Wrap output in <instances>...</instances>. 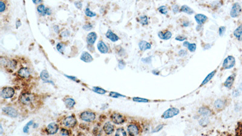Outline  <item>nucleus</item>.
Wrapping results in <instances>:
<instances>
[{
  "mask_svg": "<svg viewBox=\"0 0 242 136\" xmlns=\"http://www.w3.org/2000/svg\"><path fill=\"white\" fill-rule=\"evenodd\" d=\"M18 75L20 78H28L30 75V72L27 68H21L18 70Z\"/></svg>",
  "mask_w": 242,
  "mask_h": 136,
  "instance_id": "nucleus-17",
  "label": "nucleus"
},
{
  "mask_svg": "<svg viewBox=\"0 0 242 136\" xmlns=\"http://www.w3.org/2000/svg\"><path fill=\"white\" fill-rule=\"evenodd\" d=\"M35 97L33 94L30 93H25L19 97L20 102L24 105H29L33 103Z\"/></svg>",
  "mask_w": 242,
  "mask_h": 136,
  "instance_id": "nucleus-1",
  "label": "nucleus"
},
{
  "mask_svg": "<svg viewBox=\"0 0 242 136\" xmlns=\"http://www.w3.org/2000/svg\"><path fill=\"white\" fill-rule=\"evenodd\" d=\"M142 61L145 64H150L151 62V57H148L146 58H142Z\"/></svg>",
  "mask_w": 242,
  "mask_h": 136,
  "instance_id": "nucleus-45",
  "label": "nucleus"
},
{
  "mask_svg": "<svg viewBox=\"0 0 242 136\" xmlns=\"http://www.w3.org/2000/svg\"><path fill=\"white\" fill-rule=\"evenodd\" d=\"M187 39V37H185V36H182V35H179L178 36H177L176 38V40L179 41H183L184 40H185Z\"/></svg>",
  "mask_w": 242,
  "mask_h": 136,
  "instance_id": "nucleus-47",
  "label": "nucleus"
},
{
  "mask_svg": "<svg viewBox=\"0 0 242 136\" xmlns=\"http://www.w3.org/2000/svg\"><path fill=\"white\" fill-rule=\"evenodd\" d=\"M111 120L112 122L116 125H121L125 122L124 117L119 113H114L111 115Z\"/></svg>",
  "mask_w": 242,
  "mask_h": 136,
  "instance_id": "nucleus-8",
  "label": "nucleus"
},
{
  "mask_svg": "<svg viewBox=\"0 0 242 136\" xmlns=\"http://www.w3.org/2000/svg\"><path fill=\"white\" fill-rule=\"evenodd\" d=\"M194 18L197 23L199 25H202V24H203L208 19L207 16L203 14H197L196 15H195Z\"/></svg>",
  "mask_w": 242,
  "mask_h": 136,
  "instance_id": "nucleus-16",
  "label": "nucleus"
},
{
  "mask_svg": "<svg viewBox=\"0 0 242 136\" xmlns=\"http://www.w3.org/2000/svg\"><path fill=\"white\" fill-rule=\"evenodd\" d=\"M106 36L107 38H109L110 40H111L113 42H116L118 41L119 39V38L118 37V35H116L115 33H114L112 30H109L106 33Z\"/></svg>",
  "mask_w": 242,
  "mask_h": 136,
  "instance_id": "nucleus-23",
  "label": "nucleus"
},
{
  "mask_svg": "<svg viewBox=\"0 0 242 136\" xmlns=\"http://www.w3.org/2000/svg\"><path fill=\"white\" fill-rule=\"evenodd\" d=\"M56 48H57V50H58V51H59L60 53H62L64 52V50H65L66 46H65V45H64V44H62V43H58V44H57V45H56Z\"/></svg>",
  "mask_w": 242,
  "mask_h": 136,
  "instance_id": "nucleus-37",
  "label": "nucleus"
},
{
  "mask_svg": "<svg viewBox=\"0 0 242 136\" xmlns=\"http://www.w3.org/2000/svg\"><path fill=\"white\" fill-rule=\"evenodd\" d=\"M179 113H180V110L178 108L172 107V108L168 109L163 113V114L162 115V118H163L164 119L172 118L178 115L179 114Z\"/></svg>",
  "mask_w": 242,
  "mask_h": 136,
  "instance_id": "nucleus-2",
  "label": "nucleus"
},
{
  "mask_svg": "<svg viewBox=\"0 0 242 136\" xmlns=\"http://www.w3.org/2000/svg\"><path fill=\"white\" fill-rule=\"evenodd\" d=\"M16 27H17V28H18V27H19V26H20V25H21V22H20V21H19V20H18V21H16Z\"/></svg>",
  "mask_w": 242,
  "mask_h": 136,
  "instance_id": "nucleus-57",
  "label": "nucleus"
},
{
  "mask_svg": "<svg viewBox=\"0 0 242 136\" xmlns=\"http://www.w3.org/2000/svg\"><path fill=\"white\" fill-rule=\"evenodd\" d=\"M33 124V121H30L29 122H28V123L24 126V128H23V132H24V133H27L29 132L30 127Z\"/></svg>",
  "mask_w": 242,
  "mask_h": 136,
  "instance_id": "nucleus-38",
  "label": "nucleus"
},
{
  "mask_svg": "<svg viewBox=\"0 0 242 136\" xmlns=\"http://www.w3.org/2000/svg\"><path fill=\"white\" fill-rule=\"evenodd\" d=\"M46 14L48 15L51 14V10L49 8H46Z\"/></svg>",
  "mask_w": 242,
  "mask_h": 136,
  "instance_id": "nucleus-54",
  "label": "nucleus"
},
{
  "mask_svg": "<svg viewBox=\"0 0 242 136\" xmlns=\"http://www.w3.org/2000/svg\"><path fill=\"white\" fill-rule=\"evenodd\" d=\"M85 13L87 16H89V17H93L96 15V14L95 12H92L89 8H86V9L85 10Z\"/></svg>",
  "mask_w": 242,
  "mask_h": 136,
  "instance_id": "nucleus-39",
  "label": "nucleus"
},
{
  "mask_svg": "<svg viewBox=\"0 0 242 136\" xmlns=\"http://www.w3.org/2000/svg\"><path fill=\"white\" fill-rule=\"evenodd\" d=\"M110 96L114 98H118L120 97H123L125 98V96L123 95H122L121 94L118 93H116V92H110Z\"/></svg>",
  "mask_w": 242,
  "mask_h": 136,
  "instance_id": "nucleus-41",
  "label": "nucleus"
},
{
  "mask_svg": "<svg viewBox=\"0 0 242 136\" xmlns=\"http://www.w3.org/2000/svg\"><path fill=\"white\" fill-rule=\"evenodd\" d=\"M80 119L84 122H91L95 121L96 119V115L92 111H86L80 114Z\"/></svg>",
  "mask_w": 242,
  "mask_h": 136,
  "instance_id": "nucleus-3",
  "label": "nucleus"
},
{
  "mask_svg": "<svg viewBox=\"0 0 242 136\" xmlns=\"http://www.w3.org/2000/svg\"><path fill=\"white\" fill-rule=\"evenodd\" d=\"M103 130L107 135H110L115 131L114 125L110 122H107L104 124L103 127Z\"/></svg>",
  "mask_w": 242,
  "mask_h": 136,
  "instance_id": "nucleus-14",
  "label": "nucleus"
},
{
  "mask_svg": "<svg viewBox=\"0 0 242 136\" xmlns=\"http://www.w3.org/2000/svg\"><path fill=\"white\" fill-rule=\"evenodd\" d=\"M81 59L85 62H91L93 61V57L88 52L84 51L81 54Z\"/></svg>",
  "mask_w": 242,
  "mask_h": 136,
  "instance_id": "nucleus-20",
  "label": "nucleus"
},
{
  "mask_svg": "<svg viewBox=\"0 0 242 136\" xmlns=\"http://www.w3.org/2000/svg\"><path fill=\"white\" fill-rule=\"evenodd\" d=\"M189 44H190V42H189L188 41H185V42H183V45L184 47H188V45H189Z\"/></svg>",
  "mask_w": 242,
  "mask_h": 136,
  "instance_id": "nucleus-56",
  "label": "nucleus"
},
{
  "mask_svg": "<svg viewBox=\"0 0 242 136\" xmlns=\"http://www.w3.org/2000/svg\"><path fill=\"white\" fill-rule=\"evenodd\" d=\"M93 91L96 93L100 94V95H104L106 93V91L104 90L103 88H101L100 87H94L93 88Z\"/></svg>",
  "mask_w": 242,
  "mask_h": 136,
  "instance_id": "nucleus-34",
  "label": "nucleus"
},
{
  "mask_svg": "<svg viewBox=\"0 0 242 136\" xmlns=\"http://www.w3.org/2000/svg\"><path fill=\"white\" fill-rule=\"evenodd\" d=\"M65 105L68 108H72L75 105V101L72 98H67L64 101Z\"/></svg>",
  "mask_w": 242,
  "mask_h": 136,
  "instance_id": "nucleus-28",
  "label": "nucleus"
},
{
  "mask_svg": "<svg viewBox=\"0 0 242 136\" xmlns=\"http://www.w3.org/2000/svg\"><path fill=\"white\" fill-rule=\"evenodd\" d=\"M172 9H173V12L174 13H178L179 12V7L177 5H176H176H173L172 6Z\"/></svg>",
  "mask_w": 242,
  "mask_h": 136,
  "instance_id": "nucleus-46",
  "label": "nucleus"
},
{
  "mask_svg": "<svg viewBox=\"0 0 242 136\" xmlns=\"http://www.w3.org/2000/svg\"><path fill=\"white\" fill-rule=\"evenodd\" d=\"M133 101L136 102H139V103H146V102H150V101L148 99L140 98H133Z\"/></svg>",
  "mask_w": 242,
  "mask_h": 136,
  "instance_id": "nucleus-35",
  "label": "nucleus"
},
{
  "mask_svg": "<svg viewBox=\"0 0 242 136\" xmlns=\"http://www.w3.org/2000/svg\"><path fill=\"white\" fill-rule=\"evenodd\" d=\"M235 64L236 59L234 57H233V56H229L224 61L222 67L225 70L231 69L235 65Z\"/></svg>",
  "mask_w": 242,
  "mask_h": 136,
  "instance_id": "nucleus-5",
  "label": "nucleus"
},
{
  "mask_svg": "<svg viewBox=\"0 0 242 136\" xmlns=\"http://www.w3.org/2000/svg\"><path fill=\"white\" fill-rule=\"evenodd\" d=\"M216 71H217V70H214V71H212L211 73H210V74H208V76H207L205 78V79L203 81L202 84L200 85V87H202V86H203V85L207 84L208 82H209L212 79V78L214 77V76L215 74L216 73Z\"/></svg>",
  "mask_w": 242,
  "mask_h": 136,
  "instance_id": "nucleus-26",
  "label": "nucleus"
},
{
  "mask_svg": "<svg viewBox=\"0 0 242 136\" xmlns=\"http://www.w3.org/2000/svg\"><path fill=\"white\" fill-rule=\"evenodd\" d=\"M187 55V50H184V49L180 50L179 51V55L180 56H186Z\"/></svg>",
  "mask_w": 242,
  "mask_h": 136,
  "instance_id": "nucleus-48",
  "label": "nucleus"
},
{
  "mask_svg": "<svg viewBox=\"0 0 242 136\" xmlns=\"http://www.w3.org/2000/svg\"><path fill=\"white\" fill-rule=\"evenodd\" d=\"M139 47L140 50L145 51L146 50H149L151 47V45L150 43L145 41H141L139 43Z\"/></svg>",
  "mask_w": 242,
  "mask_h": 136,
  "instance_id": "nucleus-21",
  "label": "nucleus"
},
{
  "mask_svg": "<svg viewBox=\"0 0 242 136\" xmlns=\"http://www.w3.org/2000/svg\"><path fill=\"white\" fill-rule=\"evenodd\" d=\"M236 74H233L227 79V80L224 82V86L226 88L230 89L233 87L236 79Z\"/></svg>",
  "mask_w": 242,
  "mask_h": 136,
  "instance_id": "nucleus-15",
  "label": "nucleus"
},
{
  "mask_svg": "<svg viewBox=\"0 0 242 136\" xmlns=\"http://www.w3.org/2000/svg\"><path fill=\"white\" fill-rule=\"evenodd\" d=\"M40 78L41 79L44 81L45 82H51L52 85H54L53 82L52 81H49V79H50V76L49 74L48 73V71L45 70H42L40 74Z\"/></svg>",
  "mask_w": 242,
  "mask_h": 136,
  "instance_id": "nucleus-22",
  "label": "nucleus"
},
{
  "mask_svg": "<svg viewBox=\"0 0 242 136\" xmlns=\"http://www.w3.org/2000/svg\"><path fill=\"white\" fill-rule=\"evenodd\" d=\"M92 27H93V25L92 24H86V25H84L83 28L85 29L86 30H90L92 28Z\"/></svg>",
  "mask_w": 242,
  "mask_h": 136,
  "instance_id": "nucleus-50",
  "label": "nucleus"
},
{
  "mask_svg": "<svg viewBox=\"0 0 242 136\" xmlns=\"http://www.w3.org/2000/svg\"><path fill=\"white\" fill-rule=\"evenodd\" d=\"M242 11V8L238 2H236L232 7L230 12V15L232 18L237 17Z\"/></svg>",
  "mask_w": 242,
  "mask_h": 136,
  "instance_id": "nucleus-11",
  "label": "nucleus"
},
{
  "mask_svg": "<svg viewBox=\"0 0 242 136\" xmlns=\"http://www.w3.org/2000/svg\"><path fill=\"white\" fill-rule=\"evenodd\" d=\"M37 10L38 12L42 16H44L45 15H46V8L45 7V6L42 4L39 5L37 7Z\"/></svg>",
  "mask_w": 242,
  "mask_h": 136,
  "instance_id": "nucleus-32",
  "label": "nucleus"
},
{
  "mask_svg": "<svg viewBox=\"0 0 242 136\" xmlns=\"http://www.w3.org/2000/svg\"><path fill=\"white\" fill-rule=\"evenodd\" d=\"M97 39V35L95 32L90 33L87 36V41L89 44L93 45Z\"/></svg>",
  "mask_w": 242,
  "mask_h": 136,
  "instance_id": "nucleus-19",
  "label": "nucleus"
},
{
  "mask_svg": "<svg viewBox=\"0 0 242 136\" xmlns=\"http://www.w3.org/2000/svg\"><path fill=\"white\" fill-rule=\"evenodd\" d=\"M224 136V135H220V136Z\"/></svg>",
  "mask_w": 242,
  "mask_h": 136,
  "instance_id": "nucleus-59",
  "label": "nucleus"
},
{
  "mask_svg": "<svg viewBox=\"0 0 242 136\" xmlns=\"http://www.w3.org/2000/svg\"><path fill=\"white\" fill-rule=\"evenodd\" d=\"M98 49L102 53H107L109 51V48L103 41H99L98 43Z\"/></svg>",
  "mask_w": 242,
  "mask_h": 136,
  "instance_id": "nucleus-18",
  "label": "nucleus"
},
{
  "mask_svg": "<svg viewBox=\"0 0 242 136\" xmlns=\"http://www.w3.org/2000/svg\"><path fill=\"white\" fill-rule=\"evenodd\" d=\"M66 76L67 78H68L69 79H71V80H73V81H76V82L79 81L78 79L74 77V76H67V75H66Z\"/></svg>",
  "mask_w": 242,
  "mask_h": 136,
  "instance_id": "nucleus-53",
  "label": "nucleus"
},
{
  "mask_svg": "<svg viewBox=\"0 0 242 136\" xmlns=\"http://www.w3.org/2000/svg\"><path fill=\"white\" fill-rule=\"evenodd\" d=\"M226 32V28L224 26H221L219 29V33L220 36H223Z\"/></svg>",
  "mask_w": 242,
  "mask_h": 136,
  "instance_id": "nucleus-43",
  "label": "nucleus"
},
{
  "mask_svg": "<svg viewBox=\"0 0 242 136\" xmlns=\"http://www.w3.org/2000/svg\"><path fill=\"white\" fill-rule=\"evenodd\" d=\"M5 4H4L2 1H1V2H0V12H3L4 10H5Z\"/></svg>",
  "mask_w": 242,
  "mask_h": 136,
  "instance_id": "nucleus-51",
  "label": "nucleus"
},
{
  "mask_svg": "<svg viewBox=\"0 0 242 136\" xmlns=\"http://www.w3.org/2000/svg\"><path fill=\"white\" fill-rule=\"evenodd\" d=\"M198 113L202 117L208 118L213 114V111L208 107H202L199 109Z\"/></svg>",
  "mask_w": 242,
  "mask_h": 136,
  "instance_id": "nucleus-12",
  "label": "nucleus"
},
{
  "mask_svg": "<svg viewBox=\"0 0 242 136\" xmlns=\"http://www.w3.org/2000/svg\"><path fill=\"white\" fill-rule=\"evenodd\" d=\"M125 65H126V64H125V62L123 60L119 61L118 66H119V68L120 69H123V68L125 67Z\"/></svg>",
  "mask_w": 242,
  "mask_h": 136,
  "instance_id": "nucleus-49",
  "label": "nucleus"
},
{
  "mask_svg": "<svg viewBox=\"0 0 242 136\" xmlns=\"http://www.w3.org/2000/svg\"><path fill=\"white\" fill-rule=\"evenodd\" d=\"M188 49L191 51V52H194L196 51V44L194 43H192V44H189V45L187 47Z\"/></svg>",
  "mask_w": 242,
  "mask_h": 136,
  "instance_id": "nucleus-40",
  "label": "nucleus"
},
{
  "mask_svg": "<svg viewBox=\"0 0 242 136\" xmlns=\"http://www.w3.org/2000/svg\"><path fill=\"white\" fill-rule=\"evenodd\" d=\"M234 35L239 41H242V25L239 26L234 32Z\"/></svg>",
  "mask_w": 242,
  "mask_h": 136,
  "instance_id": "nucleus-27",
  "label": "nucleus"
},
{
  "mask_svg": "<svg viewBox=\"0 0 242 136\" xmlns=\"http://www.w3.org/2000/svg\"><path fill=\"white\" fill-rule=\"evenodd\" d=\"M33 2L35 4H39V3L42 2V1H36V0H35V1H33Z\"/></svg>",
  "mask_w": 242,
  "mask_h": 136,
  "instance_id": "nucleus-58",
  "label": "nucleus"
},
{
  "mask_svg": "<svg viewBox=\"0 0 242 136\" xmlns=\"http://www.w3.org/2000/svg\"></svg>",
  "mask_w": 242,
  "mask_h": 136,
  "instance_id": "nucleus-60",
  "label": "nucleus"
},
{
  "mask_svg": "<svg viewBox=\"0 0 242 136\" xmlns=\"http://www.w3.org/2000/svg\"><path fill=\"white\" fill-rule=\"evenodd\" d=\"M127 132L129 136H138L140 133V128L136 124L132 123L128 125Z\"/></svg>",
  "mask_w": 242,
  "mask_h": 136,
  "instance_id": "nucleus-4",
  "label": "nucleus"
},
{
  "mask_svg": "<svg viewBox=\"0 0 242 136\" xmlns=\"http://www.w3.org/2000/svg\"><path fill=\"white\" fill-rule=\"evenodd\" d=\"M199 123L200 125H201V126L203 127H207V126L209 124V123H210V120H209L208 118L203 117L202 118H201V119L199 120Z\"/></svg>",
  "mask_w": 242,
  "mask_h": 136,
  "instance_id": "nucleus-30",
  "label": "nucleus"
},
{
  "mask_svg": "<svg viewBox=\"0 0 242 136\" xmlns=\"http://www.w3.org/2000/svg\"><path fill=\"white\" fill-rule=\"evenodd\" d=\"M190 25V22H188V21H186V22H184L183 23V25L184 26V27H187V26H188Z\"/></svg>",
  "mask_w": 242,
  "mask_h": 136,
  "instance_id": "nucleus-55",
  "label": "nucleus"
},
{
  "mask_svg": "<svg viewBox=\"0 0 242 136\" xmlns=\"http://www.w3.org/2000/svg\"><path fill=\"white\" fill-rule=\"evenodd\" d=\"M60 134L62 136H69V135H70L69 131L66 130V129H65V128H63V129H62L61 130Z\"/></svg>",
  "mask_w": 242,
  "mask_h": 136,
  "instance_id": "nucleus-42",
  "label": "nucleus"
},
{
  "mask_svg": "<svg viewBox=\"0 0 242 136\" xmlns=\"http://www.w3.org/2000/svg\"><path fill=\"white\" fill-rule=\"evenodd\" d=\"M227 105V102L226 101L222 99H217L214 104V107L216 108V110L220 111L223 110Z\"/></svg>",
  "mask_w": 242,
  "mask_h": 136,
  "instance_id": "nucleus-13",
  "label": "nucleus"
},
{
  "mask_svg": "<svg viewBox=\"0 0 242 136\" xmlns=\"http://www.w3.org/2000/svg\"><path fill=\"white\" fill-rule=\"evenodd\" d=\"M15 95V90L12 87H5L1 92V96L5 99H10L13 96Z\"/></svg>",
  "mask_w": 242,
  "mask_h": 136,
  "instance_id": "nucleus-6",
  "label": "nucleus"
},
{
  "mask_svg": "<svg viewBox=\"0 0 242 136\" xmlns=\"http://www.w3.org/2000/svg\"><path fill=\"white\" fill-rule=\"evenodd\" d=\"M75 5H76V7L78 8H81V7H82V3H81V2H79V1H76V2H75Z\"/></svg>",
  "mask_w": 242,
  "mask_h": 136,
  "instance_id": "nucleus-52",
  "label": "nucleus"
},
{
  "mask_svg": "<svg viewBox=\"0 0 242 136\" xmlns=\"http://www.w3.org/2000/svg\"><path fill=\"white\" fill-rule=\"evenodd\" d=\"M163 127V125H159L157 127H156L153 131V133H157L160 131Z\"/></svg>",
  "mask_w": 242,
  "mask_h": 136,
  "instance_id": "nucleus-44",
  "label": "nucleus"
},
{
  "mask_svg": "<svg viewBox=\"0 0 242 136\" xmlns=\"http://www.w3.org/2000/svg\"><path fill=\"white\" fill-rule=\"evenodd\" d=\"M158 10L160 13H161L162 14H163V15L167 14L168 12V9L167 7L165 5H162V6L159 7L158 8Z\"/></svg>",
  "mask_w": 242,
  "mask_h": 136,
  "instance_id": "nucleus-36",
  "label": "nucleus"
},
{
  "mask_svg": "<svg viewBox=\"0 0 242 136\" xmlns=\"http://www.w3.org/2000/svg\"><path fill=\"white\" fill-rule=\"evenodd\" d=\"M76 123L77 121L76 118L73 116L66 117L63 120V125L67 128H73L76 125Z\"/></svg>",
  "mask_w": 242,
  "mask_h": 136,
  "instance_id": "nucleus-7",
  "label": "nucleus"
},
{
  "mask_svg": "<svg viewBox=\"0 0 242 136\" xmlns=\"http://www.w3.org/2000/svg\"><path fill=\"white\" fill-rule=\"evenodd\" d=\"M180 11L183 12L184 13H186L187 14H189V15H191V14L194 13V10L187 5H182L180 8Z\"/></svg>",
  "mask_w": 242,
  "mask_h": 136,
  "instance_id": "nucleus-29",
  "label": "nucleus"
},
{
  "mask_svg": "<svg viewBox=\"0 0 242 136\" xmlns=\"http://www.w3.org/2000/svg\"><path fill=\"white\" fill-rule=\"evenodd\" d=\"M2 111L4 114L11 118H16L18 116V111L15 108L11 107H4L2 109Z\"/></svg>",
  "mask_w": 242,
  "mask_h": 136,
  "instance_id": "nucleus-9",
  "label": "nucleus"
},
{
  "mask_svg": "<svg viewBox=\"0 0 242 136\" xmlns=\"http://www.w3.org/2000/svg\"><path fill=\"white\" fill-rule=\"evenodd\" d=\"M138 21L140 24H141L143 25H145L148 24V18L145 15L141 16L138 18Z\"/></svg>",
  "mask_w": 242,
  "mask_h": 136,
  "instance_id": "nucleus-31",
  "label": "nucleus"
},
{
  "mask_svg": "<svg viewBox=\"0 0 242 136\" xmlns=\"http://www.w3.org/2000/svg\"><path fill=\"white\" fill-rule=\"evenodd\" d=\"M115 136H127V134L123 128H119L116 130Z\"/></svg>",
  "mask_w": 242,
  "mask_h": 136,
  "instance_id": "nucleus-33",
  "label": "nucleus"
},
{
  "mask_svg": "<svg viewBox=\"0 0 242 136\" xmlns=\"http://www.w3.org/2000/svg\"><path fill=\"white\" fill-rule=\"evenodd\" d=\"M59 130L58 125L55 122H52L49 124L46 127L45 131L47 134L49 135H53L57 133Z\"/></svg>",
  "mask_w": 242,
  "mask_h": 136,
  "instance_id": "nucleus-10",
  "label": "nucleus"
},
{
  "mask_svg": "<svg viewBox=\"0 0 242 136\" xmlns=\"http://www.w3.org/2000/svg\"><path fill=\"white\" fill-rule=\"evenodd\" d=\"M158 36L162 39L168 40L172 37V33L170 31H166L165 33H163L162 32H159L158 33Z\"/></svg>",
  "mask_w": 242,
  "mask_h": 136,
  "instance_id": "nucleus-24",
  "label": "nucleus"
},
{
  "mask_svg": "<svg viewBox=\"0 0 242 136\" xmlns=\"http://www.w3.org/2000/svg\"><path fill=\"white\" fill-rule=\"evenodd\" d=\"M4 65L7 67L8 69L10 70H14L16 68V62L14 60H11V61H6L5 59L4 61Z\"/></svg>",
  "mask_w": 242,
  "mask_h": 136,
  "instance_id": "nucleus-25",
  "label": "nucleus"
}]
</instances>
